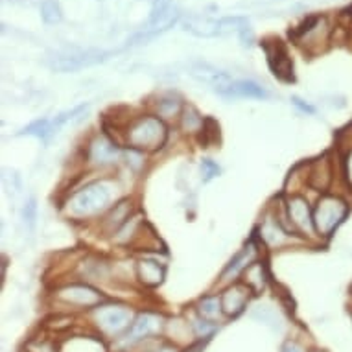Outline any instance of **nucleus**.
<instances>
[{
  "instance_id": "obj_1",
  "label": "nucleus",
  "mask_w": 352,
  "mask_h": 352,
  "mask_svg": "<svg viewBox=\"0 0 352 352\" xmlns=\"http://www.w3.org/2000/svg\"><path fill=\"white\" fill-rule=\"evenodd\" d=\"M351 210V203L338 194H324L319 197L318 205L314 208V226L319 236L330 238L336 229L345 221Z\"/></svg>"
},
{
  "instance_id": "obj_2",
  "label": "nucleus",
  "mask_w": 352,
  "mask_h": 352,
  "mask_svg": "<svg viewBox=\"0 0 352 352\" xmlns=\"http://www.w3.org/2000/svg\"><path fill=\"white\" fill-rule=\"evenodd\" d=\"M166 140V127L161 118L142 116L127 129V144L133 150H157Z\"/></svg>"
},
{
  "instance_id": "obj_3",
  "label": "nucleus",
  "mask_w": 352,
  "mask_h": 352,
  "mask_svg": "<svg viewBox=\"0 0 352 352\" xmlns=\"http://www.w3.org/2000/svg\"><path fill=\"white\" fill-rule=\"evenodd\" d=\"M111 201V188L107 183H93L76 194L69 203L70 212L74 216H91L100 212Z\"/></svg>"
},
{
  "instance_id": "obj_4",
  "label": "nucleus",
  "mask_w": 352,
  "mask_h": 352,
  "mask_svg": "<svg viewBox=\"0 0 352 352\" xmlns=\"http://www.w3.org/2000/svg\"><path fill=\"white\" fill-rule=\"evenodd\" d=\"M94 319L105 334H120L126 329H129L131 321V312L124 306H102L94 314Z\"/></svg>"
},
{
  "instance_id": "obj_5",
  "label": "nucleus",
  "mask_w": 352,
  "mask_h": 352,
  "mask_svg": "<svg viewBox=\"0 0 352 352\" xmlns=\"http://www.w3.org/2000/svg\"><path fill=\"white\" fill-rule=\"evenodd\" d=\"M264 50H266L267 63L272 67L273 74L277 76L278 80L283 81H294V63L292 58L288 56V50L283 45V41H273L272 45L264 43Z\"/></svg>"
},
{
  "instance_id": "obj_6",
  "label": "nucleus",
  "mask_w": 352,
  "mask_h": 352,
  "mask_svg": "<svg viewBox=\"0 0 352 352\" xmlns=\"http://www.w3.org/2000/svg\"><path fill=\"white\" fill-rule=\"evenodd\" d=\"M286 212H288L289 221L294 223L300 232L305 234H314L316 226H314V210L310 208L308 201L300 196H292L286 205Z\"/></svg>"
},
{
  "instance_id": "obj_7",
  "label": "nucleus",
  "mask_w": 352,
  "mask_h": 352,
  "mask_svg": "<svg viewBox=\"0 0 352 352\" xmlns=\"http://www.w3.org/2000/svg\"><path fill=\"white\" fill-rule=\"evenodd\" d=\"M109 54L98 52V50H87V52L70 54V56H59L52 61V69L59 72H74L83 67H91V65L102 63L107 59Z\"/></svg>"
},
{
  "instance_id": "obj_8",
  "label": "nucleus",
  "mask_w": 352,
  "mask_h": 352,
  "mask_svg": "<svg viewBox=\"0 0 352 352\" xmlns=\"http://www.w3.org/2000/svg\"><path fill=\"white\" fill-rule=\"evenodd\" d=\"M218 96L226 100H240V98H254V100H264L270 98V93L262 85H258L253 80H232L231 83L223 89L216 91Z\"/></svg>"
},
{
  "instance_id": "obj_9",
  "label": "nucleus",
  "mask_w": 352,
  "mask_h": 352,
  "mask_svg": "<svg viewBox=\"0 0 352 352\" xmlns=\"http://www.w3.org/2000/svg\"><path fill=\"white\" fill-rule=\"evenodd\" d=\"M162 327V318L157 316V314L144 312L137 316V319H133L131 327L127 329L126 334V343H135V341H142L150 336L157 334Z\"/></svg>"
},
{
  "instance_id": "obj_10",
  "label": "nucleus",
  "mask_w": 352,
  "mask_h": 352,
  "mask_svg": "<svg viewBox=\"0 0 352 352\" xmlns=\"http://www.w3.org/2000/svg\"><path fill=\"white\" fill-rule=\"evenodd\" d=\"M190 76L194 80H197L199 83H205V85L212 87L214 93L223 89L232 81V78L223 70L216 69L212 65L208 63H194L190 67Z\"/></svg>"
},
{
  "instance_id": "obj_11",
  "label": "nucleus",
  "mask_w": 352,
  "mask_h": 352,
  "mask_svg": "<svg viewBox=\"0 0 352 352\" xmlns=\"http://www.w3.org/2000/svg\"><path fill=\"white\" fill-rule=\"evenodd\" d=\"M59 299H63L65 302L76 306H96L102 302V294H98L96 289L91 286H83V284H74V286H67L59 292Z\"/></svg>"
},
{
  "instance_id": "obj_12",
  "label": "nucleus",
  "mask_w": 352,
  "mask_h": 352,
  "mask_svg": "<svg viewBox=\"0 0 352 352\" xmlns=\"http://www.w3.org/2000/svg\"><path fill=\"white\" fill-rule=\"evenodd\" d=\"M183 30L197 35V37H219V35H226L223 19L188 17L183 21Z\"/></svg>"
},
{
  "instance_id": "obj_13",
  "label": "nucleus",
  "mask_w": 352,
  "mask_h": 352,
  "mask_svg": "<svg viewBox=\"0 0 352 352\" xmlns=\"http://www.w3.org/2000/svg\"><path fill=\"white\" fill-rule=\"evenodd\" d=\"M249 294H251V289L245 284H234L232 288L227 289L226 294L221 295L223 314L229 318H236L238 314H242L245 305H248Z\"/></svg>"
},
{
  "instance_id": "obj_14",
  "label": "nucleus",
  "mask_w": 352,
  "mask_h": 352,
  "mask_svg": "<svg viewBox=\"0 0 352 352\" xmlns=\"http://www.w3.org/2000/svg\"><path fill=\"white\" fill-rule=\"evenodd\" d=\"M254 254H256L254 245L253 243H248V245H245V248L227 264L226 272L221 273V280H231V278L238 277L242 272H245V270L254 262Z\"/></svg>"
},
{
  "instance_id": "obj_15",
  "label": "nucleus",
  "mask_w": 352,
  "mask_h": 352,
  "mask_svg": "<svg viewBox=\"0 0 352 352\" xmlns=\"http://www.w3.org/2000/svg\"><path fill=\"white\" fill-rule=\"evenodd\" d=\"M89 157L94 164H109L118 157V148L116 144H113L111 140H107L105 137H96V139L91 142V151H89Z\"/></svg>"
},
{
  "instance_id": "obj_16",
  "label": "nucleus",
  "mask_w": 352,
  "mask_h": 352,
  "mask_svg": "<svg viewBox=\"0 0 352 352\" xmlns=\"http://www.w3.org/2000/svg\"><path fill=\"white\" fill-rule=\"evenodd\" d=\"M137 273H139L140 283L146 286H159L164 278V267L155 262V260H140L139 266H137Z\"/></svg>"
},
{
  "instance_id": "obj_17",
  "label": "nucleus",
  "mask_w": 352,
  "mask_h": 352,
  "mask_svg": "<svg viewBox=\"0 0 352 352\" xmlns=\"http://www.w3.org/2000/svg\"><path fill=\"white\" fill-rule=\"evenodd\" d=\"M260 232H262V238L266 240V243L270 245H278L284 240H288V234L283 231V227L278 223L277 219L266 218L264 226L260 227Z\"/></svg>"
},
{
  "instance_id": "obj_18",
  "label": "nucleus",
  "mask_w": 352,
  "mask_h": 352,
  "mask_svg": "<svg viewBox=\"0 0 352 352\" xmlns=\"http://www.w3.org/2000/svg\"><path fill=\"white\" fill-rule=\"evenodd\" d=\"M266 284V267L262 262H253L251 266L245 270V286L251 292H260Z\"/></svg>"
},
{
  "instance_id": "obj_19",
  "label": "nucleus",
  "mask_w": 352,
  "mask_h": 352,
  "mask_svg": "<svg viewBox=\"0 0 352 352\" xmlns=\"http://www.w3.org/2000/svg\"><path fill=\"white\" fill-rule=\"evenodd\" d=\"M181 127L185 129L186 133H196V131H199L203 127L201 115L192 105L183 107V113H181Z\"/></svg>"
},
{
  "instance_id": "obj_20",
  "label": "nucleus",
  "mask_w": 352,
  "mask_h": 352,
  "mask_svg": "<svg viewBox=\"0 0 352 352\" xmlns=\"http://www.w3.org/2000/svg\"><path fill=\"white\" fill-rule=\"evenodd\" d=\"M129 212H131V203L129 201H120L115 207V210L111 212V216L107 218V226H109L111 231H116L118 227L126 226L127 219H129Z\"/></svg>"
},
{
  "instance_id": "obj_21",
  "label": "nucleus",
  "mask_w": 352,
  "mask_h": 352,
  "mask_svg": "<svg viewBox=\"0 0 352 352\" xmlns=\"http://www.w3.org/2000/svg\"><path fill=\"white\" fill-rule=\"evenodd\" d=\"M199 314H201V318L205 319H216L219 314L223 312V308H221V297H205L199 302Z\"/></svg>"
},
{
  "instance_id": "obj_22",
  "label": "nucleus",
  "mask_w": 352,
  "mask_h": 352,
  "mask_svg": "<svg viewBox=\"0 0 352 352\" xmlns=\"http://www.w3.org/2000/svg\"><path fill=\"white\" fill-rule=\"evenodd\" d=\"M41 17L47 24H56L61 21V10L56 0H45L41 4Z\"/></svg>"
},
{
  "instance_id": "obj_23",
  "label": "nucleus",
  "mask_w": 352,
  "mask_h": 352,
  "mask_svg": "<svg viewBox=\"0 0 352 352\" xmlns=\"http://www.w3.org/2000/svg\"><path fill=\"white\" fill-rule=\"evenodd\" d=\"M181 102L179 100L175 98H162L159 104H157V113L161 116H164V118H170V116H177L181 115Z\"/></svg>"
},
{
  "instance_id": "obj_24",
  "label": "nucleus",
  "mask_w": 352,
  "mask_h": 352,
  "mask_svg": "<svg viewBox=\"0 0 352 352\" xmlns=\"http://www.w3.org/2000/svg\"><path fill=\"white\" fill-rule=\"evenodd\" d=\"M21 135H30V137L48 140V118H41V120L32 122L30 126L24 127Z\"/></svg>"
},
{
  "instance_id": "obj_25",
  "label": "nucleus",
  "mask_w": 352,
  "mask_h": 352,
  "mask_svg": "<svg viewBox=\"0 0 352 352\" xmlns=\"http://www.w3.org/2000/svg\"><path fill=\"white\" fill-rule=\"evenodd\" d=\"M201 175H203V181L208 183V181L214 179L216 175H219V166L214 161H210V159H203Z\"/></svg>"
},
{
  "instance_id": "obj_26",
  "label": "nucleus",
  "mask_w": 352,
  "mask_h": 352,
  "mask_svg": "<svg viewBox=\"0 0 352 352\" xmlns=\"http://www.w3.org/2000/svg\"><path fill=\"white\" fill-rule=\"evenodd\" d=\"M35 212H37V207H35V199L32 197V199H28V201H26V205H24V210H23L24 221H26L30 227L34 226Z\"/></svg>"
},
{
  "instance_id": "obj_27",
  "label": "nucleus",
  "mask_w": 352,
  "mask_h": 352,
  "mask_svg": "<svg viewBox=\"0 0 352 352\" xmlns=\"http://www.w3.org/2000/svg\"><path fill=\"white\" fill-rule=\"evenodd\" d=\"M194 327H196V332L199 336H208L214 330V324H210L208 321H203V319H196Z\"/></svg>"
},
{
  "instance_id": "obj_28",
  "label": "nucleus",
  "mask_w": 352,
  "mask_h": 352,
  "mask_svg": "<svg viewBox=\"0 0 352 352\" xmlns=\"http://www.w3.org/2000/svg\"><path fill=\"white\" fill-rule=\"evenodd\" d=\"M292 102H294L295 107H297L299 111H302V113H308V115H314V113H316V109H314L312 105L306 104V102H302V100L297 98V96H294V98H292Z\"/></svg>"
},
{
  "instance_id": "obj_29",
  "label": "nucleus",
  "mask_w": 352,
  "mask_h": 352,
  "mask_svg": "<svg viewBox=\"0 0 352 352\" xmlns=\"http://www.w3.org/2000/svg\"><path fill=\"white\" fill-rule=\"evenodd\" d=\"M283 352H302V349L295 341H286L283 345Z\"/></svg>"
},
{
  "instance_id": "obj_30",
  "label": "nucleus",
  "mask_w": 352,
  "mask_h": 352,
  "mask_svg": "<svg viewBox=\"0 0 352 352\" xmlns=\"http://www.w3.org/2000/svg\"><path fill=\"white\" fill-rule=\"evenodd\" d=\"M349 131H351V135H352V126H351V129H349Z\"/></svg>"
},
{
  "instance_id": "obj_31",
  "label": "nucleus",
  "mask_w": 352,
  "mask_h": 352,
  "mask_svg": "<svg viewBox=\"0 0 352 352\" xmlns=\"http://www.w3.org/2000/svg\"><path fill=\"white\" fill-rule=\"evenodd\" d=\"M314 352H324V351H314Z\"/></svg>"
}]
</instances>
